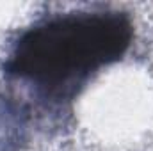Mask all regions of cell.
<instances>
[{
	"instance_id": "cell-1",
	"label": "cell",
	"mask_w": 153,
	"mask_h": 151,
	"mask_svg": "<svg viewBox=\"0 0 153 151\" xmlns=\"http://www.w3.org/2000/svg\"><path fill=\"white\" fill-rule=\"evenodd\" d=\"M134 27L119 11H75L25 29L4 62V73L43 103L64 107L102 68L123 59Z\"/></svg>"
},
{
	"instance_id": "cell-2",
	"label": "cell",
	"mask_w": 153,
	"mask_h": 151,
	"mask_svg": "<svg viewBox=\"0 0 153 151\" xmlns=\"http://www.w3.org/2000/svg\"><path fill=\"white\" fill-rule=\"evenodd\" d=\"M27 117V105L0 98V151H20L25 141Z\"/></svg>"
}]
</instances>
